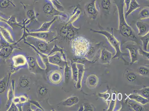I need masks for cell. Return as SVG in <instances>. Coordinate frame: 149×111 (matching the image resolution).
<instances>
[{
	"instance_id": "35",
	"label": "cell",
	"mask_w": 149,
	"mask_h": 111,
	"mask_svg": "<svg viewBox=\"0 0 149 111\" xmlns=\"http://www.w3.org/2000/svg\"><path fill=\"white\" fill-rule=\"evenodd\" d=\"M98 95L100 97L104 99L105 100H107L110 97L109 93H99Z\"/></svg>"
},
{
	"instance_id": "18",
	"label": "cell",
	"mask_w": 149,
	"mask_h": 111,
	"mask_svg": "<svg viewBox=\"0 0 149 111\" xmlns=\"http://www.w3.org/2000/svg\"><path fill=\"white\" fill-rule=\"evenodd\" d=\"M128 104L134 111H142L143 110V108L142 105L134 100L129 99L128 100Z\"/></svg>"
},
{
	"instance_id": "30",
	"label": "cell",
	"mask_w": 149,
	"mask_h": 111,
	"mask_svg": "<svg viewBox=\"0 0 149 111\" xmlns=\"http://www.w3.org/2000/svg\"><path fill=\"white\" fill-rule=\"evenodd\" d=\"M136 74L132 72L129 73L127 75V79L130 82H133L136 79Z\"/></svg>"
},
{
	"instance_id": "38",
	"label": "cell",
	"mask_w": 149,
	"mask_h": 111,
	"mask_svg": "<svg viewBox=\"0 0 149 111\" xmlns=\"http://www.w3.org/2000/svg\"><path fill=\"white\" fill-rule=\"evenodd\" d=\"M146 1H149V0H146Z\"/></svg>"
},
{
	"instance_id": "29",
	"label": "cell",
	"mask_w": 149,
	"mask_h": 111,
	"mask_svg": "<svg viewBox=\"0 0 149 111\" xmlns=\"http://www.w3.org/2000/svg\"><path fill=\"white\" fill-rule=\"evenodd\" d=\"M149 69L144 66H141L139 69V72L141 75H147L149 74Z\"/></svg>"
},
{
	"instance_id": "34",
	"label": "cell",
	"mask_w": 149,
	"mask_h": 111,
	"mask_svg": "<svg viewBox=\"0 0 149 111\" xmlns=\"http://www.w3.org/2000/svg\"><path fill=\"white\" fill-rule=\"evenodd\" d=\"M138 51H139V54L142 56H143L146 58H147L148 59H149V52H147V51H143V50H142L141 48H140L138 50Z\"/></svg>"
},
{
	"instance_id": "12",
	"label": "cell",
	"mask_w": 149,
	"mask_h": 111,
	"mask_svg": "<svg viewBox=\"0 0 149 111\" xmlns=\"http://www.w3.org/2000/svg\"><path fill=\"white\" fill-rule=\"evenodd\" d=\"M128 97L129 99L134 100L141 105H146L149 103L148 99L145 98L135 93L130 94L128 96Z\"/></svg>"
},
{
	"instance_id": "2",
	"label": "cell",
	"mask_w": 149,
	"mask_h": 111,
	"mask_svg": "<svg viewBox=\"0 0 149 111\" xmlns=\"http://www.w3.org/2000/svg\"><path fill=\"white\" fill-rule=\"evenodd\" d=\"M88 40L84 36H78L72 41V48L76 56L78 57L85 56L90 49Z\"/></svg>"
},
{
	"instance_id": "36",
	"label": "cell",
	"mask_w": 149,
	"mask_h": 111,
	"mask_svg": "<svg viewBox=\"0 0 149 111\" xmlns=\"http://www.w3.org/2000/svg\"><path fill=\"white\" fill-rule=\"evenodd\" d=\"M6 84L4 82H0V93L3 92L6 89Z\"/></svg>"
},
{
	"instance_id": "16",
	"label": "cell",
	"mask_w": 149,
	"mask_h": 111,
	"mask_svg": "<svg viewBox=\"0 0 149 111\" xmlns=\"http://www.w3.org/2000/svg\"><path fill=\"white\" fill-rule=\"evenodd\" d=\"M126 48L129 50L131 59L130 64L132 65L133 63L138 61V56L137 53V51L135 47L131 46H127Z\"/></svg>"
},
{
	"instance_id": "4",
	"label": "cell",
	"mask_w": 149,
	"mask_h": 111,
	"mask_svg": "<svg viewBox=\"0 0 149 111\" xmlns=\"http://www.w3.org/2000/svg\"><path fill=\"white\" fill-rule=\"evenodd\" d=\"M43 11L47 15L60 17V18L63 20H66L68 18L67 15L56 9L52 3L49 1L45 4L43 6Z\"/></svg>"
},
{
	"instance_id": "17",
	"label": "cell",
	"mask_w": 149,
	"mask_h": 111,
	"mask_svg": "<svg viewBox=\"0 0 149 111\" xmlns=\"http://www.w3.org/2000/svg\"><path fill=\"white\" fill-rule=\"evenodd\" d=\"M26 13L27 17L29 18V19L27 21L25 24H30L33 21H38L34 8H33V9H31L27 10Z\"/></svg>"
},
{
	"instance_id": "33",
	"label": "cell",
	"mask_w": 149,
	"mask_h": 111,
	"mask_svg": "<svg viewBox=\"0 0 149 111\" xmlns=\"http://www.w3.org/2000/svg\"><path fill=\"white\" fill-rule=\"evenodd\" d=\"M25 59L22 58L21 60H19L17 58H15V64L17 66H22L23 64H25Z\"/></svg>"
},
{
	"instance_id": "11",
	"label": "cell",
	"mask_w": 149,
	"mask_h": 111,
	"mask_svg": "<svg viewBox=\"0 0 149 111\" xmlns=\"http://www.w3.org/2000/svg\"><path fill=\"white\" fill-rule=\"evenodd\" d=\"M56 17H55L52 21L44 22L39 29L31 31L30 32H48L51 26L56 21Z\"/></svg>"
},
{
	"instance_id": "7",
	"label": "cell",
	"mask_w": 149,
	"mask_h": 111,
	"mask_svg": "<svg viewBox=\"0 0 149 111\" xmlns=\"http://www.w3.org/2000/svg\"><path fill=\"white\" fill-rule=\"evenodd\" d=\"M32 37L33 39V45L37 47L39 50L45 53L48 51V44L47 42L42 39Z\"/></svg>"
},
{
	"instance_id": "14",
	"label": "cell",
	"mask_w": 149,
	"mask_h": 111,
	"mask_svg": "<svg viewBox=\"0 0 149 111\" xmlns=\"http://www.w3.org/2000/svg\"><path fill=\"white\" fill-rule=\"evenodd\" d=\"M79 97L76 96H73L68 97L62 103V105L64 106L71 107L76 105L79 102Z\"/></svg>"
},
{
	"instance_id": "10",
	"label": "cell",
	"mask_w": 149,
	"mask_h": 111,
	"mask_svg": "<svg viewBox=\"0 0 149 111\" xmlns=\"http://www.w3.org/2000/svg\"><path fill=\"white\" fill-rule=\"evenodd\" d=\"M62 74L60 71H55L51 73L49 76L50 81L55 84H58L61 82Z\"/></svg>"
},
{
	"instance_id": "3",
	"label": "cell",
	"mask_w": 149,
	"mask_h": 111,
	"mask_svg": "<svg viewBox=\"0 0 149 111\" xmlns=\"http://www.w3.org/2000/svg\"><path fill=\"white\" fill-rule=\"evenodd\" d=\"M90 30L94 33H99L104 35L107 38L110 44L113 47L116 51V55L113 56V57L112 58V59H115V58H118L119 59H122L124 62H126L125 59L123 57V56H126L127 55L122 52L121 49H120V43L115 37L113 33H109V32L107 31H97L92 29H91Z\"/></svg>"
},
{
	"instance_id": "19",
	"label": "cell",
	"mask_w": 149,
	"mask_h": 111,
	"mask_svg": "<svg viewBox=\"0 0 149 111\" xmlns=\"http://www.w3.org/2000/svg\"><path fill=\"white\" fill-rule=\"evenodd\" d=\"M98 78L94 74H91L88 76L87 78V83L89 86L94 87L98 83Z\"/></svg>"
},
{
	"instance_id": "39",
	"label": "cell",
	"mask_w": 149,
	"mask_h": 111,
	"mask_svg": "<svg viewBox=\"0 0 149 111\" xmlns=\"http://www.w3.org/2000/svg\"><path fill=\"white\" fill-rule=\"evenodd\" d=\"M82 1V0H80V1Z\"/></svg>"
},
{
	"instance_id": "32",
	"label": "cell",
	"mask_w": 149,
	"mask_h": 111,
	"mask_svg": "<svg viewBox=\"0 0 149 111\" xmlns=\"http://www.w3.org/2000/svg\"><path fill=\"white\" fill-rule=\"evenodd\" d=\"M71 70L69 66H66L65 70V78H66V80L68 81L69 78H70V76L71 75V72H70Z\"/></svg>"
},
{
	"instance_id": "15",
	"label": "cell",
	"mask_w": 149,
	"mask_h": 111,
	"mask_svg": "<svg viewBox=\"0 0 149 111\" xmlns=\"http://www.w3.org/2000/svg\"><path fill=\"white\" fill-rule=\"evenodd\" d=\"M140 8V5L139 4L136 0H132L130 3L128 10L126 12L125 17L126 19L129 15L131 14L135 10Z\"/></svg>"
},
{
	"instance_id": "13",
	"label": "cell",
	"mask_w": 149,
	"mask_h": 111,
	"mask_svg": "<svg viewBox=\"0 0 149 111\" xmlns=\"http://www.w3.org/2000/svg\"><path fill=\"white\" fill-rule=\"evenodd\" d=\"M77 67L78 69V79L77 82V87L79 89L81 87V84L82 78H83L84 74L85 72L84 66L83 65L78 64H77Z\"/></svg>"
},
{
	"instance_id": "9",
	"label": "cell",
	"mask_w": 149,
	"mask_h": 111,
	"mask_svg": "<svg viewBox=\"0 0 149 111\" xmlns=\"http://www.w3.org/2000/svg\"><path fill=\"white\" fill-rule=\"evenodd\" d=\"M112 58V54L109 51L105 49L102 50L100 56V60L102 62L104 63H109Z\"/></svg>"
},
{
	"instance_id": "26",
	"label": "cell",
	"mask_w": 149,
	"mask_h": 111,
	"mask_svg": "<svg viewBox=\"0 0 149 111\" xmlns=\"http://www.w3.org/2000/svg\"><path fill=\"white\" fill-rule=\"evenodd\" d=\"M16 7L14 3L10 0H0V9H6L10 5Z\"/></svg>"
},
{
	"instance_id": "22",
	"label": "cell",
	"mask_w": 149,
	"mask_h": 111,
	"mask_svg": "<svg viewBox=\"0 0 149 111\" xmlns=\"http://www.w3.org/2000/svg\"><path fill=\"white\" fill-rule=\"evenodd\" d=\"M49 59L50 63L58 66L60 65L62 62V59L58 54L50 57Z\"/></svg>"
},
{
	"instance_id": "24",
	"label": "cell",
	"mask_w": 149,
	"mask_h": 111,
	"mask_svg": "<svg viewBox=\"0 0 149 111\" xmlns=\"http://www.w3.org/2000/svg\"><path fill=\"white\" fill-rule=\"evenodd\" d=\"M19 84L21 87L23 88H25L29 87L30 81L26 77H21L20 78L19 81Z\"/></svg>"
},
{
	"instance_id": "31",
	"label": "cell",
	"mask_w": 149,
	"mask_h": 111,
	"mask_svg": "<svg viewBox=\"0 0 149 111\" xmlns=\"http://www.w3.org/2000/svg\"><path fill=\"white\" fill-rule=\"evenodd\" d=\"M83 111H92L93 110V107L88 103H84L83 105Z\"/></svg>"
},
{
	"instance_id": "21",
	"label": "cell",
	"mask_w": 149,
	"mask_h": 111,
	"mask_svg": "<svg viewBox=\"0 0 149 111\" xmlns=\"http://www.w3.org/2000/svg\"><path fill=\"white\" fill-rule=\"evenodd\" d=\"M71 74L72 73L73 80L75 82H78V69L76 63H73L71 65Z\"/></svg>"
},
{
	"instance_id": "28",
	"label": "cell",
	"mask_w": 149,
	"mask_h": 111,
	"mask_svg": "<svg viewBox=\"0 0 149 111\" xmlns=\"http://www.w3.org/2000/svg\"><path fill=\"white\" fill-rule=\"evenodd\" d=\"M48 89L45 86L41 85L39 87L38 92L39 94L42 96H45L48 93Z\"/></svg>"
},
{
	"instance_id": "25",
	"label": "cell",
	"mask_w": 149,
	"mask_h": 111,
	"mask_svg": "<svg viewBox=\"0 0 149 111\" xmlns=\"http://www.w3.org/2000/svg\"><path fill=\"white\" fill-rule=\"evenodd\" d=\"M149 33L144 36H141L140 38L141 40L143 43V50L145 51H147L148 45L149 40Z\"/></svg>"
},
{
	"instance_id": "6",
	"label": "cell",
	"mask_w": 149,
	"mask_h": 111,
	"mask_svg": "<svg viewBox=\"0 0 149 111\" xmlns=\"http://www.w3.org/2000/svg\"><path fill=\"white\" fill-rule=\"evenodd\" d=\"M97 0H93L90 3L86 5V10L89 17L92 20H95L98 15L99 11L96 6Z\"/></svg>"
},
{
	"instance_id": "20",
	"label": "cell",
	"mask_w": 149,
	"mask_h": 111,
	"mask_svg": "<svg viewBox=\"0 0 149 111\" xmlns=\"http://www.w3.org/2000/svg\"><path fill=\"white\" fill-rule=\"evenodd\" d=\"M134 93L135 94L139 95L141 96L144 98L149 99V88L146 87L141 89L140 90H134Z\"/></svg>"
},
{
	"instance_id": "23",
	"label": "cell",
	"mask_w": 149,
	"mask_h": 111,
	"mask_svg": "<svg viewBox=\"0 0 149 111\" xmlns=\"http://www.w3.org/2000/svg\"><path fill=\"white\" fill-rule=\"evenodd\" d=\"M101 6L102 9L105 12L109 13L111 7V0H102Z\"/></svg>"
},
{
	"instance_id": "27",
	"label": "cell",
	"mask_w": 149,
	"mask_h": 111,
	"mask_svg": "<svg viewBox=\"0 0 149 111\" xmlns=\"http://www.w3.org/2000/svg\"><path fill=\"white\" fill-rule=\"evenodd\" d=\"M141 19L149 18V9L148 8H145L142 9L139 12Z\"/></svg>"
},
{
	"instance_id": "8",
	"label": "cell",
	"mask_w": 149,
	"mask_h": 111,
	"mask_svg": "<svg viewBox=\"0 0 149 111\" xmlns=\"http://www.w3.org/2000/svg\"><path fill=\"white\" fill-rule=\"evenodd\" d=\"M136 26L139 30V36H143L149 33V24L140 21L136 23Z\"/></svg>"
},
{
	"instance_id": "1",
	"label": "cell",
	"mask_w": 149,
	"mask_h": 111,
	"mask_svg": "<svg viewBox=\"0 0 149 111\" xmlns=\"http://www.w3.org/2000/svg\"><path fill=\"white\" fill-rule=\"evenodd\" d=\"M119 18V30L120 34L125 37L136 39V35L132 28L127 24L124 13V0L120 1L118 5L116 4Z\"/></svg>"
},
{
	"instance_id": "37",
	"label": "cell",
	"mask_w": 149,
	"mask_h": 111,
	"mask_svg": "<svg viewBox=\"0 0 149 111\" xmlns=\"http://www.w3.org/2000/svg\"><path fill=\"white\" fill-rule=\"evenodd\" d=\"M132 0H124V5H125V9L126 12L128 10L130 3Z\"/></svg>"
},
{
	"instance_id": "5",
	"label": "cell",
	"mask_w": 149,
	"mask_h": 111,
	"mask_svg": "<svg viewBox=\"0 0 149 111\" xmlns=\"http://www.w3.org/2000/svg\"><path fill=\"white\" fill-rule=\"evenodd\" d=\"M28 36L36 38L45 41L49 42L52 41L55 36L54 32H30L28 34Z\"/></svg>"
}]
</instances>
